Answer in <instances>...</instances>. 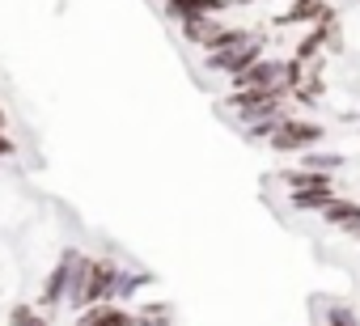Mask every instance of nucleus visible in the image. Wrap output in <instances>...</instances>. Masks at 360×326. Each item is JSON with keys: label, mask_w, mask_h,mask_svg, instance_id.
Wrapping results in <instances>:
<instances>
[{"label": "nucleus", "mask_w": 360, "mask_h": 326, "mask_svg": "<svg viewBox=\"0 0 360 326\" xmlns=\"http://www.w3.org/2000/svg\"><path fill=\"white\" fill-rule=\"evenodd\" d=\"M259 60H263V39H259V34H250V39H242V43H233V47H221V51H208V68H212V72H229V77L246 72V68L259 64Z\"/></svg>", "instance_id": "f257e3e1"}, {"label": "nucleus", "mask_w": 360, "mask_h": 326, "mask_svg": "<svg viewBox=\"0 0 360 326\" xmlns=\"http://www.w3.org/2000/svg\"><path fill=\"white\" fill-rule=\"evenodd\" d=\"M330 326H352V322L347 318H330Z\"/></svg>", "instance_id": "9b49d317"}, {"label": "nucleus", "mask_w": 360, "mask_h": 326, "mask_svg": "<svg viewBox=\"0 0 360 326\" xmlns=\"http://www.w3.org/2000/svg\"><path fill=\"white\" fill-rule=\"evenodd\" d=\"M305 170H318V174L339 170V157H330V152H309V157H305Z\"/></svg>", "instance_id": "9d476101"}, {"label": "nucleus", "mask_w": 360, "mask_h": 326, "mask_svg": "<svg viewBox=\"0 0 360 326\" xmlns=\"http://www.w3.org/2000/svg\"><path fill=\"white\" fill-rule=\"evenodd\" d=\"M280 178L288 183V191H326V187H330V178L318 174V170H288V174H280Z\"/></svg>", "instance_id": "0eeeda50"}, {"label": "nucleus", "mask_w": 360, "mask_h": 326, "mask_svg": "<svg viewBox=\"0 0 360 326\" xmlns=\"http://www.w3.org/2000/svg\"><path fill=\"white\" fill-rule=\"evenodd\" d=\"M178 30H183L187 43H195L204 51H217L221 47V34H225L221 18H187V22H178Z\"/></svg>", "instance_id": "20e7f679"}, {"label": "nucleus", "mask_w": 360, "mask_h": 326, "mask_svg": "<svg viewBox=\"0 0 360 326\" xmlns=\"http://www.w3.org/2000/svg\"><path fill=\"white\" fill-rule=\"evenodd\" d=\"M0 127H5V110H0Z\"/></svg>", "instance_id": "f8f14e48"}, {"label": "nucleus", "mask_w": 360, "mask_h": 326, "mask_svg": "<svg viewBox=\"0 0 360 326\" xmlns=\"http://www.w3.org/2000/svg\"><path fill=\"white\" fill-rule=\"evenodd\" d=\"M233 0H165V18L169 22H187V18H221Z\"/></svg>", "instance_id": "7ed1b4c3"}, {"label": "nucleus", "mask_w": 360, "mask_h": 326, "mask_svg": "<svg viewBox=\"0 0 360 326\" xmlns=\"http://www.w3.org/2000/svg\"><path fill=\"white\" fill-rule=\"evenodd\" d=\"M322 216H326V225H339V229H356L360 225V204H347V200H330L326 208H322Z\"/></svg>", "instance_id": "423d86ee"}, {"label": "nucleus", "mask_w": 360, "mask_h": 326, "mask_svg": "<svg viewBox=\"0 0 360 326\" xmlns=\"http://www.w3.org/2000/svg\"><path fill=\"white\" fill-rule=\"evenodd\" d=\"M81 326H131V318L119 313V309H110V305H102V309H89L81 318Z\"/></svg>", "instance_id": "6e6552de"}, {"label": "nucleus", "mask_w": 360, "mask_h": 326, "mask_svg": "<svg viewBox=\"0 0 360 326\" xmlns=\"http://www.w3.org/2000/svg\"><path fill=\"white\" fill-rule=\"evenodd\" d=\"M292 204L297 208H326L330 204V187L326 191H292Z\"/></svg>", "instance_id": "1a4fd4ad"}, {"label": "nucleus", "mask_w": 360, "mask_h": 326, "mask_svg": "<svg viewBox=\"0 0 360 326\" xmlns=\"http://www.w3.org/2000/svg\"><path fill=\"white\" fill-rule=\"evenodd\" d=\"M335 9L326 0H297L288 13H280V26H318V22H330Z\"/></svg>", "instance_id": "39448f33"}, {"label": "nucleus", "mask_w": 360, "mask_h": 326, "mask_svg": "<svg viewBox=\"0 0 360 326\" xmlns=\"http://www.w3.org/2000/svg\"><path fill=\"white\" fill-rule=\"evenodd\" d=\"M267 140H271V148H276V152H292V148L318 144V140H322V127H318V123H309V119H292V115H284V119H280V127H276Z\"/></svg>", "instance_id": "f03ea898"}]
</instances>
